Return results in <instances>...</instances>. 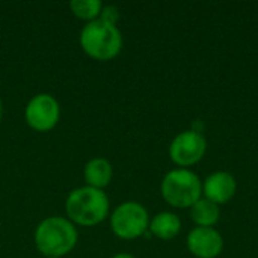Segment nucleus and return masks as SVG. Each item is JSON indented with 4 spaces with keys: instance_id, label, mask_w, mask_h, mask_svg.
I'll return each instance as SVG.
<instances>
[{
    "instance_id": "obj_13",
    "label": "nucleus",
    "mask_w": 258,
    "mask_h": 258,
    "mask_svg": "<svg viewBox=\"0 0 258 258\" xmlns=\"http://www.w3.org/2000/svg\"><path fill=\"white\" fill-rule=\"evenodd\" d=\"M70 9L73 15L85 21H94L100 17L103 9L101 0H73L70 2Z\"/></svg>"
},
{
    "instance_id": "obj_14",
    "label": "nucleus",
    "mask_w": 258,
    "mask_h": 258,
    "mask_svg": "<svg viewBox=\"0 0 258 258\" xmlns=\"http://www.w3.org/2000/svg\"><path fill=\"white\" fill-rule=\"evenodd\" d=\"M119 17H121V12H119V9L116 6H113V5H103L101 14H100L98 18L106 21V23H110V24L116 26Z\"/></svg>"
},
{
    "instance_id": "obj_9",
    "label": "nucleus",
    "mask_w": 258,
    "mask_h": 258,
    "mask_svg": "<svg viewBox=\"0 0 258 258\" xmlns=\"http://www.w3.org/2000/svg\"><path fill=\"white\" fill-rule=\"evenodd\" d=\"M237 190V181L236 178L224 171H218L210 174L203 181V195L206 200L222 206L233 200Z\"/></svg>"
},
{
    "instance_id": "obj_8",
    "label": "nucleus",
    "mask_w": 258,
    "mask_h": 258,
    "mask_svg": "<svg viewBox=\"0 0 258 258\" xmlns=\"http://www.w3.org/2000/svg\"><path fill=\"white\" fill-rule=\"evenodd\" d=\"M187 249L197 258H216L224 249V239L215 228L195 227L187 234Z\"/></svg>"
},
{
    "instance_id": "obj_1",
    "label": "nucleus",
    "mask_w": 258,
    "mask_h": 258,
    "mask_svg": "<svg viewBox=\"0 0 258 258\" xmlns=\"http://www.w3.org/2000/svg\"><path fill=\"white\" fill-rule=\"evenodd\" d=\"M35 246L47 258H62L77 245L76 225L68 218L50 216L42 219L35 230Z\"/></svg>"
},
{
    "instance_id": "obj_3",
    "label": "nucleus",
    "mask_w": 258,
    "mask_h": 258,
    "mask_svg": "<svg viewBox=\"0 0 258 258\" xmlns=\"http://www.w3.org/2000/svg\"><path fill=\"white\" fill-rule=\"evenodd\" d=\"M79 42L82 50L95 60H112L122 50V35L118 26L100 18L89 21L80 30Z\"/></svg>"
},
{
    "instance_id": "obj_16",
    "label": "nucleus",
    "mask_w": 258,
    "mask_h": 258,
    "mask_svg": "<svg viewBox=\"0 0 258 258\" xmlns=\"http://www.w3.org/2000/svg\"><path fill=\"white\" fill-rule=\"evenodd\" d=\"M2 116H3V103H2V98H0V122H2Z\"/></svg>"
},
{
    "instance_id": "obj_7",
    "label": "nucleus",
    "mask_w": 258,
    "mask_h": 258,
    "mask_svg": "<svg viewBox=\"0 0 258 258\" xmlns=\"http://www.w3.org/2000/svg\"><path fill=\"white\" fill-rule=\"evenodd\" d=\"M207 151V142L200 132L186 130L178 133L169 145V157L178 168H189L200 163Z\"/></svg>"
},
{
    "instance_id": "obj_4",
    "label": "nucleus",
    "mask_w": 258,
    "mask_h": 258,
    "mask_svg": "<svg viewBox=\"0 0 258 258\" xmlns=\"http://www.w3.org/2000/svg\"><path fill=\"white\" fill-rule=\"evenodd\" d=\"M163 200L175 209H190L203 195V181L189 169L169 171L160 184Z\"/></svg>"
},
{
    "instance_id": "obj_5",
    "label": "nucleus",
    "mask_w": 258,
    "mask_h": 258,
    "mask_svg": "<svg viewBox=\"0 0 258 258\" xmlns=\"http://www.w3.org/2000/svg\"><path fill=\"white\" fill-rule=\"evenodd\" d=\"M148 212L138 201H125L110 215V228L113 234L124 240H133L144 236L148 231Z\"/></svg>"
},
{
    "instance_id": "obj_11",
    "label": "nucleus",
    "mask_w": 258,
    "mask_h": 258,
    "mask_svg": "<svg viewBox=\"0 0 258 258\" xmlns=\"http://www.w3.org/2000/svg\"><path fill=\"white\" fill-rule=\"evenodd\" d=\"M148 231L160 240H172L181 231V221L172 212H162L150 219Z\"/></svg>"
},
{
    "instance_id": "obj_12",
    "label": "nucleus",
    "mask_w": 258,
    "mask_h": 258,
    "mask_svg": "<svg viewBox=\"0 0 258 258\" xmlns=\"http://www.w3.org/2000/svg\"><path fill=\"white\" fill-rule=\"evenodd\" d=\"M219 216H221L219 206L206 198H200L190 207V218L197 224V227L213 228L218 224Z\"/></svg>"
},
{
    "instance_id": "obj_15",
    "label": "nucleus",
    "mask_w": 258,
    "mask_h": 258,
    "mask_svg": "<svg viewBox=\"0 0 258 258\" xmlns=\"http://www.w3.org/2000/svg\"><path fill=\"white\" fill-rule=\"evenodd\" d=\"M112 258H136V257H133L132 254H127V252H119V254H115Z\"/></svg>"
},
{
    "instance_id": "obj_10",
    "label": "nucleus",
    "mask_w": 258,
    "mask_h": 258,
    "mask_svg": "<svg viewBox=\"0 0 258 258\" xmlns=\"http://www.w3.org/2000/svg\"><path fill=\"white\" fill-rule=\"evenodd\" d=\"M112 175H113L112 165L104 157H94L88 160L83 168V177H85L86 186H91L95 189L104 190V187L110 184Z\"/></svg>"
},
{
    "instance_id": "obj_2",
    "label": "nucleus",
    "mask_w": 258,
    "mask_h": 258,
    "mask_svg": "<svg viewBox=\"0 0 258 258\" xmlns=\"http://www.w3.org/2000/svg\"><path fill=\"white\" fill-rule=\"evenodd\" d=\"M67 218L74 225L94 227L109 215V198L101 189L82 186L71 190L65 201Z\"/></svg>"
},
{
    "instance_id": "obj_6",
    "label": "nucleus",
    "mask_w": 258,
    "mask_h": 258,
    "mask_svg": "<svg viewBox=\"0 0 258 258\" xmlns=\"http://www.w3.org/2000/svg\"><path fill=\"white\" fill-rule=\"evenodd\" d=\"M24 119L35 132H50L60 119V106L53 95L45 92L36 94L24 109Z\"/></svg>"
}]
</instances>
